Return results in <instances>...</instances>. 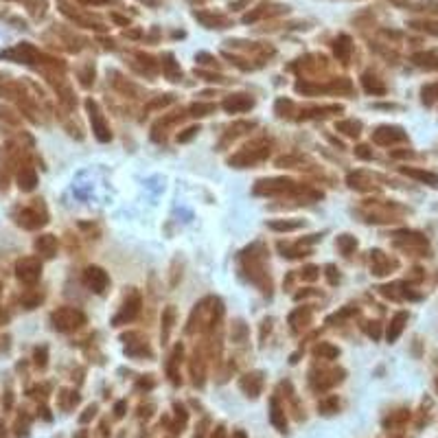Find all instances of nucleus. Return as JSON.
Instances as JSON below:
<instances>
[{
	"mask_svg": "<svg viewBox=\"0 0 438 438\" xmlns=\"http://www.w3.org/2000/svg\"><path fill=\"white\" fill-rule=\"evenodd\" d=\"M53 320H55V327H57V329L68 331V329L81 327V324L86 322V315L81 311H77V309H68V307H66V309H59V311L53 315Z\"/></svg>",
	"mask_w": 438,
	"mask_h": 438,
	"instance_id": "f257e3e1",
	"label": "nucleus"
},
{
	"mask_svg": "<svg viewBox=\"0 0 438 438\" xmlns=\"http://www.w3.org/2000/svg\"><path fill=\"white\" fill-rule=\"evenodd\" d=\"M373 140L377 145H392V142H403L407 140V134L401 127H394V125H381L375 130L373 134Z\"/></svg>",
	"mask_w": 438,
	"mask_h": 438,
	"instance_id": "f03ea898",
	"label": "nucleus"
},
{
	"mask_svg": "<svg viewBox=\"0 0 438 438\" xmlns=\"http://www.w3.org/2000/svg\"><path fill=\"white\" fill-rule=\"evenodd\" d=\"M84 281H86V285H88V287L92 289L94 294H103L105 289H108V285H110V276H108V272H105V269L92 265V267L86 269Z\"/></svg>",
	"mask_w": 438,
	"mask_h": 438,
	"instance_id": "7ed1b4c3",
	"label": "nucleus"
},
{
	"mask_svg": "<svg viewBox=\"0 0 438 438\" xmlns=\"http://www.w3.org/2000/svg\"><path fill=\"white\" fill-rule=\"evenodd\" d=\"M86 108H88V112H90V121H92V130H94L96 138H99L101 142H108L112 138V131H110V127L105 125V121H103V116H101L99 108H96V103L94 101H88Z\"/></svg>",
	"mask_w": 438,
	"mask_h": 438,
	"instance_id": "20e7f679",
	"label": "nucleus"
},
{
	"mask_svg": "<svg viewBox=\"0 0 438 438\" xmlns=\"http://www.w3.org/2000/svg\"><path fill=\"white\" fill-rule=\"evenodd\" d=\"M285 191H296V184L292 180H285V177H276V180H261L257 186H254V193H267V195H274V193H285Z\"/></svg>",
	"mask_w": 438,
	"mask_h": 438,
	"instance_id": "39448f33",
	"label": "nucleus"
},
{
	"mask_svg": "<svg viewBox=\"0 0 438 438\" xmlns=\"http://www.w3.org/2000/svg\"><path fill=\"white\" fill-rule=\"evenodd\" d=\"M138 311H140V298L134 296V298L130 300V303L123 305V311H121L114 320H112V324H114V327H121V324H125V322H130V320H134Z\"/></svg>",
	"mask_w": 438,
	"mask_h": 438,
	"instance_id": "423d86ee",
	"label": "nucleus"
},
{
	"mask_svg": "<svg viewBox=\"0 0 438 438\" xmlns=\"http://www.w3.org/2000/svg\"><path fill=\"white\" fill-rule=\"evenodd\" d=\"M252 105H254V101L250 99V96H246V94L228 96V99L223 101V110H226V112H232V114H237V112H246V110H250Z\"/></svg>",
	"mask_w": 438,
	"mask_h": 438,
	"instance_id": "0eeeda50",
	"label": "nucleus"
},
{
	"mask_svg": "<svg viewBox=\"0 0 438 438\" xmlns=\"http://www.w3.org/2000/svg\"><path fill=\"white\" fill-rule=\"evenodd\" d=\"M401 173H403V175H410V177H414V180L423 182V184H430V186H438V175H436V173H432V171H423V169H410V167H403V169H401Z\"/></svg>",
	"mask_w": 438,
	"mask_h": 438,
	"instance_id": "6e6552de",
	"label": "nucleus"
},
{
	"mask_svg": "<svg viewBox=\"0 0 438 438\" xmlns=\"http://www.w3.org/2000/svg\"><path fill=\"white\" fill-rule=\"evenodd\" d=\"M405 322H407V313L405 311H399L392 318V322H390V327H388V333H386V340L388 342H396V338L401 335V331H403V327H405Z\"/></svg>",
	"mask_w": 438,
	"mask_h": 438,
	"instance_id": "1a4fd4ad",
	"label": "nucleus"
},
{
	"mask_svg": "<svg viewBox=\"0 0 438 438\" xmlns=\"http://www.w3.org/2000/svg\"><path fill=\"white\" fill-rule=\"evenodd\" d=\"M373 254V272L377 274V276H381V274H388V269H390V261L384 257V252H379V250H375V252H370Z\"/></svg>",
	"mask_w": 438,
	"mask_h": 438,
	"instance_id": "9d476101",
	"label": "nucleus"
},
{
	"mask_svg": "<svg viewBox=\"0 0 438 438\" xmlns=\"http://www.w3.org/2000/svg\"><path fill=\"white\" fill-rule=\"evenodd\" d=\"M412 62L423 68H438V53H419L412 57Z\"/></svg>",
	"mask_w": 438,
	"mask_h": 438,
	"instance_id": "9b49d317",
	"label": "nucleus"
},
{
	"mask_svg": "<svg viewBox=\"0 0 438 438\" xmlns=\"http://www.w3.org/2000/svg\"><path fill=\"white\" fill-rule=\"evenodd\" d=\"M361 84H364L366 92H373V94H384V92H386V86L381 84V81L377 79V77H373V75H364Z\"/></svg>",
	"mask_w": 438,
	"mask_h": 438,
	"instance_id": "f8f14e48",
	"label": "nucleus"
},
{
	"mask_svg": "<svg viewBox=\"0 0 438 438\" xmlns=\"http://www.w3.org/2000/svg\"><path fill=\"white\" fill-rule=\"evenodd\" d=\"M241 388L248 390L252 396H257V394H259V388H261V377H259V375H246V377L241 379Z\"/></svg>",
	"mask_w": 438,
	"mask_h": 438,
	"instance_id": "ddd939ff",
	"label": "nucleus"
},
{
	"mask_svg": "<svg viewBox=\"0 0 438 438\" xmlns=\"http://www.w3.org/2000/svg\"><path fill=\"white\" fill-rule=\"evenodd\" d=\"M421 99H423V103H425V105L436 103V101H438V81H436V84H427L425 88L421 90Z\"/></svg>",
	"mask_w": 438,
	"mask_h": 438,
	"instance_id": "4468645a",
	"label": "nucleus"
},
{
	"mask_svg": "<svg viewBox=\"0 0 438 438\" xmlns=\"http://www.w3.org/2000/svg\"><path fill=\"white\" fill-rule=\"evenodd\" d=\"M338 131H344L346 136H359V131H361V123L359 121H340L338 123Z\"/></svg>",
	"mask_w": 438,
	"mask_h": 438,
	"instance_id": "2eb2a0df",
	"label": "nucleus"
},
{
	"mask_svg": "<svg viewBox=\"0 0 438 438\" xmlns=\"http://www.w3.org/2000/svg\"><path fill=\"white\" fill-rule=\"evenodd\" d=\"M338 248L344 257H349V254L357 248V241H355V237H350V235H340L338 237Z\"/></svg>",
	"mask_w": 438,
	"mask_h": 438,
	"instance_id": "dca6fc26",
	"label": "nucleus"
},
{
	"mask_svg": "<svg viewBox=\"0 0 438 438\" xmlns=\"http://www.w3.org/2000/svg\"><path fill=\"white\" fill-rule=\"evenodd\" d=\"M349 53H350V40L346 38V35H342V38L335 42V55L346 62V59H349Z\"/></svg>",
	"mask_w": 438,
	"mask_h": 438,
	"instance_id": "f3484780",
	"label": "nucleus"
},
{
	"mask_svg": "<svg viewBox=\"0 0 438 438\" xmlns=\"http://www.w3.org/2000/svg\"><path fill=\"white\" fill-rule=\"evenodd\" d=\"M313 353H315V355H320V357L333 359V357H338V355H340V350L335 349V346H331V344H318V346L313 349Z\"/></svg>",
	"mask_w": 438,
	"mask_h": 438,
	"instance_id": "a211bd4d",
	"label": "nucleus"
},
{
	"mask_svg": "<svg viewBox=\"0 0 438 438\" xmlns=\"http://www.w3.org/2000/svg\"><path fill=\"white\" fill-rule=\"evenodd\" d=\"M24 272H20V278H24V281H35L38 278V272H40V265L35 261H24Z\"/></svg>",
	"mask_w": 438,
	"mask_h": 438,
	"instance_id": "6ab92c4d",
	"label": "nucleus"
},
{
	"mask_svg": "<svg viewBox=\"0 0 438 438\" xmlns=\"http://www.w3.org/2000/svg\"><path fill=\"white\" fill-rule=\"evenodd\" d=\"M272 423L278 427L281 432H285V416L281 412V407H278V401L272 399Z\"/></svg>",
	"mask_w": 438,
	"mask_h": 438,
	"instance_id": "aec40b11",
	"label": "nucleus"
},
{
	"mask_svg": "<svg viewBox=\"0 0 438 438\" xmlns=\"http://www.w3.org/2000/svg\"><path fill=\"white\" fill-rule=\"evenodd\" d=\"M303 221H269L272 230H298Z\"/></svg>",
	"mask_w": 438,
	"mask_h": 438,
	"instance_id": "412c9836",
	"label": "nucleus"
},
{
	"mask_svg": "<svg viewBox=\"0 0 438 438\" xmlns=\"http://www.w3.org/2000/svg\"><path fill=\"white\" fill-rule=\"evenodd\" d=\"M165 73H167V77L173 79V81H175V79H180V75H182V70L177 68L175 64H173V57H171V55H167V62H165Z\"/></svg>",
	"mask_w": 438,
	"mask_h": 438,
	"instance_id": "4be33fe9",
	"label": "nucleus"
},
{
	"mask_svg": "<svg viewBox=\"0 0 438 438\" xmlns=\"http://www.w3.org/2000/svg\"><path fill=\"white\" fill-rule=\"evenodd\" d=\"M191 112H193V116H206V114H213V112H215V105L213 103H195V105H191Z\"/></svg>",
	"mask_w": 438,
	"mask_h": 438,
	"instance_id": "5701e85b",
	"label": "nucleus"
},
{
	"mask_svg": "<svg viewBox=\"0 0 438 438\" xmlns=\"http://www.w3.org/2000/svg\"><path fill=\"white\" fill-rule=\"evenodd\" d=\"M162 322H165V329H162V340L169 338V331H171V322H173V307H169L162 315Z\"/></svg>",
	"mask_w": 438,
	"mask_h": 438,
	"instance_id": "b1692460",
	"label": "nucleus"
},
{
	"mask_svg": "<svg viewBox=\"0 0 438 438\" xmlns=\"http://www.w3.org/2000/svg\"><path fill=\"white\" fill-rule=\"evenodd\" d=\"M38 248L46 250V254L50 257V254H53V250H55V239H53V237H48V235H46V237H42V239L38 241Z\"/></svg>",
	"mask_w": 438,
	"mask_h": 438,
	"instance_id": "393cba45",
	"label": "nucleus"
},
{
	"mask_svg": "<svg viewBox=\"0 0 438 438\" xmlns=\"http://www.w3.org/2000/svg\"><path fill=\"white\" fill-rule=\"evenodd\" d=\"M318 276H320V269L315 265H307L303 269V278H305V281H315Z\"/></svg>",
	"mask_w": 438,
	"mask_h": 438,
	"instance_id": "a878e982",
	"label": "nucleus"
},
{
	"mask_svg": "<svg viewBox=\"0 0 438 438\" xmlns=\"http://www.w3.org/2000/svg\"><path fill=\"white\" fill-rule=\"evenodd\" d=\"M355 156L361 158V160H370V158H373V151H370L366 145H357L355 147Z\"/></svg>",
	"mask_w": 438,
	"mask_h": 438,
	"instance_id": "bb28decb",
	"label": "nucleus"
},
{
	"mask_svg": "<svg viewBox=\"0 0 438 438\" xmlns=\"http://www.w3.org/2000/svg\"><path fill=\"white\" fill-rule=\"evenodd\" d=\"M327 278H329V283H331V285H338L340 274H338V269H335L333 265H327Z\"/></svg>",
	"mask_w": 438,
	"mask_h": 438,
	"instance_id": "cd10ccee",
	"label": "nucleus"
},
{
	"mask_svg": "<svg viewBox=\"0 0 438 438\" xmlns=\"http://www.w3.org/2000/svg\"><path fill=\"white\" fill-rule=\"evenodd\" d=\"M197 131H200V130H197V127H188V130L184 131V134H180V136H177V142H186V140H191L193 136L197 134Z\"/></svg>",
	"mask_w": 438,
	"mask_h": 438,
	"instance_id": "c85d7f7f",
	"label": "nucleus"
},
{
	"mask_svg": "<svg viewBox=\"0 0 438 438\" xmlns=\"http://www.w3.org/2000/svg\"><path fill=\"white\" fill-rule=\"evenodd\" d=\"M292 108V101H285V99H278L276 101V112L283 116V110H289Z\"/></svg>",
	"mask_w": 438,
	"mask_h": 438,
	"instance_id": "c756f323",
	"label": "nucleus"
},
{
	"mask_svg": "<svg viewBox=\"0 0 438 438\" xmlns=\"http://www.w3.org/2000/svg\"><path fill=\"white\" fill-rule=\"evenodd\" d=\"M368 333L373 335L375 340H379V335H381V329H379V324H373V327H368Z\"/></svg>",
	"mask_w": 438,
	"mask_h": 438,
	"instance_id": "7c9ffc66",
	"label": "nucleus"
},
{
	"mask_svg": "<svg viewBox=\"0 0 438 438\" xmlns=\"http://www.w3.org/2000/svg\"><path fill=\"white\" fill-rule=\"evenodd\" d=\"M123 410H125V403H119V405H116V416H123Z\"/></svg>",
	"mask_w": 438,
	"mask_h": 438,
	"instance_id": "2f4dec72",
	"label": "nucleus"
},
{
	"mask_svg": "<svg viewBox=\"0 0 438 438\" xmlns=\"http://www.w3.org/2000/svg\"><path fill=\"white\" fill-rule=\"evenodd\" d=\"M436 388H438V379H436Z\"/></svg>",
	"mask_w": 438,
	"mask_h": 438,
	"instance_id": "473e14b6",
	"label": "nucleus"
}]
</instances>
